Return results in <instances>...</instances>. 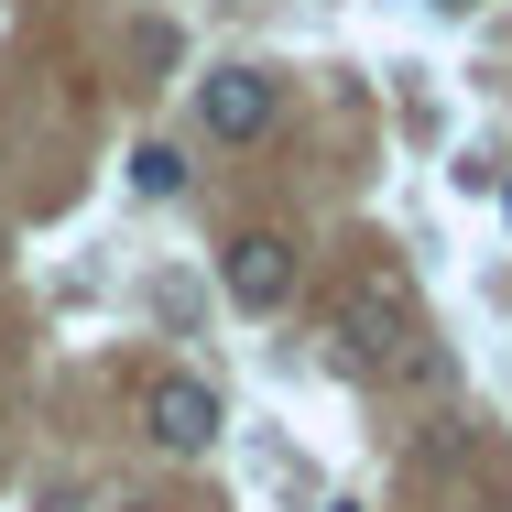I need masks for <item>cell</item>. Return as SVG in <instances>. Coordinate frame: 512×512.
Segmentation results:
<instances>
[{
  "mask_svg": "<svg viewBox=\"0 0 512 512\" xmlns=\"http://www.w3.org/2000/svg\"><path fill=\"white\" fill-rule=\"evenodd\" d=\"M120 512H164V502H120Z\"/></svg>",
  "mask_w": 512,
  "mask_h": 512,
  "instance_id": "obj_8",
  "label": "cell"
},
{
  "mask_svg": "<svg viewBox=\"0 0 512 512\" xmlns=\"http://www.w3.org/2000/svg\"><path fill=\"white\" fill-rule=\"evenodd\" d=\"M338 338H349L360 360H393V349L414 338V316H404V295H393V284H360V295L338 306Z\"/></svg>",
  "mask_w": 512,
  "mask_h": 512,
  "instance_id": "obj_4",
  "label": "cell"
},
{
  "mask_svg": "<svg viewBox=\"0 0 512 512\" xmlns=\"http://www.w3.org/2000/svg\"><path fill=\"white\" fill-rule=\"evenodd\" d=\"M131 186H142V197H175V186H186V153H175V142H142V153H131Z\"/></svg>",
  "mask_w": 512,
  "mask_h": 512,
  "instance_id": "obj_5",
  "label": "cell"
},
{
  "mask_svg": "<svg viewBox=\"0 0 512 512\" xmlns=\"http://www.w3.org/2000/svg\"><path fill=\"white\" fill-rule=\"evenodd\" d=\"M316 512H360V502H316Z\"/></svg>",
  "mask_w": 512,
  "mask_h": 512,
  "instance_id": "obj_7",
  "label": "cell"
},
{
  "mask_svg": "<svg viewBox=\"0 0 512 512\" xmlns=\"http://www.w3.org/2000/svg\"><path fill=\"white\" fill-rule=\"evenodd\" d=\"M142 436L175 447V458H207V447H218V393H207L197 371H164V382L142 393Z\"/></svg>",
  "mask_w": 512,
  "mask_h": 512,
  "instance_id": "obj_2",
  "label": "cell"
},
{
  "mask_svg": "<svg viewBox=\"0 0 512 512\" xmlns=\"http://www.w3.org/2000/svg\"><path fill=\"white\" fill-rule=\"evenodd\" d=\"M218 284H229V306L273 316L284 295H295V240H284V229H240V240L218 251Z\"/></svg>",
  "mask_w": 512,
  "mask_h": 512,
  "instance_id": "obj_1",
  "label": "cell"
},
{
  "mask_svg": "<svg viewBox=\"0 0 512 512\" xmlns=\"http://www.w3.org/2000/svg\"><path fill=\"white\" fill-rule=\"evenodd\" d=\"M197 120H207V142H262V131H273V77H262V66H207L197 77Z\"/></svg>",
  "mask_w": 512,
  "mask_h": 512,
  "instance_id": "obj_3",
  "label": "cell"
},
{
  "mask_svg": "<svg viewBox=\"0 0 512 512\" xmlns=\"http://www.w3.org/2000/svg\"><path fill=\"white\" fill-rule=\"evenodd\" d=\"M436 11H480V0H436Z\"/></svg>",
  "mask_w": 512,
  "mask_h": 512,
  "instance_id": "obj_6",
  "label": "cell"
}]
</instances>
